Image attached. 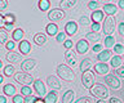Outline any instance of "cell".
<instances>
[{"mask_svg": "<svg viewBox=\"0 0 124 103\" xmlns=\"http://www.w3.org/2000/svg\"><path fill=\"white\" fill-rule=\"evenodd\" d=\"M57 74L62 80L69 81V82L74 81V79H75V74H74V71L67 66V64H60V66L57 67Z\"/></svg>", "mask_w": 124, "mask_h": 103, "instance_id": "obj_1", "label": "cell"}, {"mask_svg": "<svg viewBox=\"0 0 124 103\" xmlns=\"http://www.w3.org/2000/svg\"><path fill=\"white\" fill-rule=\"evenodd\" d=\"M91 94L93 95V97H97V98H100V99H106L108 98V95H110V93H108V89L105 85H102V84H97V85H94L92 88L91 90Z\"/></svg>", "mask_w": 124, "mask_h": 103, "instance_id": "obj_2", "label": "cell"}, {"mask_svg": "<svg viewBox=\"0 0 124 103\" xmlns=\"http://www.w3.org/2000/svg\"><path fill=\"white\" fill-rule=\"evenodd\" d=\"M116 26V20L114 16H107L103 21V32L106 34L107 36H111V34L114 32Z\"/></svg>", "mask_w": 124, "mask_h": 103, "instance_id": "obj_3", "label": "cell"}, {"mask_svg": "<svg viewBox=\"0 0 124 103\" xmlns=\"http://www.w3.org/2000/svg\"><path fill=\"white\" fill-rule=\"evenodd\" d=\"M14 79L16 81L19 82V84H23L25 86H29L31 82H35V80L32 79V76L29 75L27 72H17V74L14 75Z\"/></svg>", "mask_w": 124, "mask_h": 103, "instance_id": "obj_4", "label": "cell"}, {"mask_svg": "<svg viewBox=\"0 0 124 103\" xmlns=\"http://www.w3.org/2000/svg\"><path fill=\"white\" fill-rule=\"evenodd\" d=\"M81 82H83V86L87 88V89L91 90L93 86H94V75H93L92 71H87L84 72L83 76H81Z\"/></svg>", "mask_w": 124, "mask_h": 103, "instance_id": "obj_5", "label": "cell"}, {"mask_svg": "<svg viewBox=\"0 0 124 103\" xmlns=\"http://www.w3.org/2000/svg\"><path fill=\"white\" fill-rule=\"evenodd\" d=\"M65 16H66V13L63 10L58 9V8H54L52 10H49V13H48V18L50 21H61L65 18Z\"/></svg>", "mask_w": 124, "mask_h": 103, "instance_id": "obj_6", "label": "cell"}, {"mask_svg": "<svg viewBox=\"0 0 124 103\" xmlns=\"http://www.w3.org/2000/svg\"><path fill=\"white\" fill-rule=\"evenodd\" d=\"M105 82H106L111 89H119L120 88L119 79L116 77V76H114V75H107L106 77H105Z\"/></svg>", "mask_w": 124, "mask_h": 103, "instance_id": "obj_7", "label": "cell"}, {"mask_svg": "<svg viewBox=\"0 0 124 103\" xmlns=\"http://www.w3.org/2000/svg\"><path fill=\"white\" fill-rule=\"evenodd\" d=\"M34 85V89H35V91L38 93V95L39 97H44V95H46V90H45V85L43 84V81L41 80H35V82L32 84Z\"/></svg>", "mask_w": 124, "mask_h": 103, "instance_id": "obj_8", "label": "cell"}, {"mask_svg": "<svg viewBox=\"0 0 124 103\" xmlns=\"http://www.w3.org/2000/svg\"><path fill=\"white\" fill-rule=\"evenodd\" d=\"M88 49H89V44H88V41L85 39H80L76 43V53H79V54H84V53H87Z\"/></svg>", "mask_w": 124, "mask_h": 103, "instance_id": "obj_9", "label": "cell"}, {"mask_svg": "<svg viewBox=\"0 0 124 103\" xmlns=\"http://www.w3.org/2000/svg\"><path fill=\"white\" fill-rule=\"evenodd\" d=\"M65 31H66V34H67V35H70V36L75 35V34L78 32V25H76L74 21L67 22V23H66V26H65Z\"/></svg>", "mask_w": 124, "mask_h": 103, "instance_id": "obj_10", "label": "cell"}, {"mask_svg": "<svg viewBox=\"0 0 124 103\" xmlns=\"http://www.w3.org/2000/svg\"><path fill=\"white\" fill-rule=\"evenodd\" d=\"M65 59H66V62H67L70 66H75L76 64V55H75V53H74L71 49H69V50L65 52Z\"/></svg>", "mask_w": 124, "mask_h": 103, "instance_id": "obj_11", "label": "cell"}, {"mask_svg": "<svg viewBox=\"0 0 124 103\" xmlns=\"http://www.w3.org/2000/svg\"><path fill=\"white\" fill-rule=\"evenodd\" d=\"M19 52H21V54L23 55H26V54H29L30 50H31V44H30V41L29 40H22L21 43H19Z\"/></svg>", "mask_w": 124, "mask_h": 103, "instance_id": "obj_12", "label": "cell"}, {"mask_svg": "<svg viewBox=\"0 0 124 103\" xmlns=\"http://www.w3.org/2000/svg\"><path fill=\"white\" fill-rule=\"evenodd\" d=\"M7 59L9 61L10 63H21V62H23L21 54L14 53V52H9V53H8V54H7Z\"/></svg>", "mask_w": 124, "mask_h": 103, "instance_id": "obj_13", "label": "cell"}, {"mask_svg": "<svg viewBox=\"0 0 124 103\" xmlns=\"http://www.w3.org/2000/svg\"><path fill=\"white\" fill-rule=\"evenodd\" d=\"M35 64H36L35 59H25V61L21 63V68H22L25 72H29V71H31V70L35 67Z\"/></svg>", "mask_w": 124, "mask_h": 103, "instance_id": "obj_14", "label": "cell"}, {"mask_svg": "<svg viewBox=\"0 0 124 103\" xmlns=\"http://www.w3.org/2000/svg\"><path fill=\"white\" fill-rule=\"evenodd\" d=\"M74 98H75V91L66 90L65 94L62 95V103H75L74 102Z\"/></svg>", "mask_w": 124, "mask_h": 103, "instance_id": "obj_15", "label": "cell"}, {"mask_svg": "<svg viewBox=\"0 0 124 103\" xmlns=\"http://www.w3.org/2000/svg\"><path fill=\"white\" fill-rule=\"evenodd\" d=\"M103 12L107 14V16H115V13L118 12V8H116L115 4H111V3H106L103 5Z\"/></svg>", "mask_w": 124, "mask_h": 103, "instance_id": "obj_16", "label": "cell"}, {"mask_svg": "<svg viewBox=\"0 0 124 103\" xmlns=\"http://www.w3.org/2000/svg\"><path fill=\"white\" fill-rule=\"evenodd\" d=\"M46 82H48V85L52 88V89H61V82L58 81V79L56 76H48V79H46Z\"/></svg>", "mask_w": 124, "mask_h": 103, "instance_id": "obj_17", "label": "cell"}, {"mask_svg": "<svg viewBox=\"0 0 124 103\" xmlns=\"http://www.w3.org/2000/svg\"><path fill=\"white\" fill-rule=\"evenodd\" d=\"M108 66L106 63H102V62H100V63H97L96 66H94V71L97 72L98 75H106L107 72H108Z\"/></svg>", "mask_w": 124, "mask_h": 103, "instance_id": "obj_18", "label": "cell"}, {"mask_svg": "<svg viewBox=\"0 0 124 103\" xmlns=\"http://www.w3.org/2000/svg\"><path fill=\"white\" fill-rule=\"evenodd\" d=\"M45 31L46 34H48L49 36H57L58 34V26L56 23H49V25H46V27H45Z\"/></svg>", "mask_w": 124, "mask_h": 103, "instance_id": "obj_19", "label": "cell"}, {"mask_svg": "<svg viewBox=\"0 0 124 103\" xmlns=\"http://www.w3.org/2000/svg\"><path fill=\"white\" fill-rule=\"evenodd\" d=\"M91 66H92V61H91V58H84L83 61H81V63H80L79 68H80V71L84 74V72L89 71V68H91Z\"/></svg>", "mask_w": 124, "mask_h": 103, "instance_id": "obj_20", "label": "cell"}, {"mask_svg": "<svg viewBox=\"0 0 124 103\" xmlns=\"http://www.w3.org/2000/svg\"><path fill=\"white\" fill-rule=\"evenodd\" d=\"M3 93L5 95H12V97H14L16 95V86L12 85V84H7V85H4L3 88Z\"/></svg>", "mask_w": 124, "mask_h": 103, "instance_id": "obj_21", "label": "cell"}, {"mask_svg": "<svg viewBox=\"0 0 124 103\" xmlns=\"http://www.w3.org/2000/svg\"><path fill=\"white\" fill-rule=\"evenodd\" d=\"M91 18H92L93 23H100V22L103 20V12L102 10H94V12H92Z\"/></svg>", "mask_w": 124, "mask_h": 103, "instance_id": "obj_22", "label": "cell"}, {"mask_svg": "<svg viewBox=\"0 0 124 103\" xmlns=\"http://www.w3.org/2000/svg\"><path fill=\"white\" fill-rule=\"evenodd\" d=\"M111 57V52L108 50V49H105L103 52H101V53H98V55H97V59L100 61V62H102V63H105L106 61L108 59Z\"/></svg>", "mask_w": 124, "mask_h": 103, "instance_id": "obj_23", "label": "cell"}, {"mask_svg": "<svg viewBox=\"0 0 124 103\" xmlns=\"http://www.w3.org/2000/svg\"><path fill=\"white\" fill-rule=\"evenodd\" d=\"M23 35H25V31H23L22 28H16L13 31V34H12V37H13L14 41H19V43H21Z\"/></svg>", "mask_w": 124, "mask_h": 103, "instance_id": "obj_24", "label": "cell"}, {"mask_svg": "<svg viewBox=\"0 0 124 103\" xmlns=\"http://www.w3.org/2000/svg\"><path fill=\"white\" fill-rule=\"evenodd\" d=\"M122 63H123V58L120 55H115V57H112L111 58V67L112 68H120L122 67Z\"/></svg>", "mask_w": 124, "mask_h": 103, "instance_id": "obj_25", "label": "cell"}, {"mask_svg": "<svg viewBox=\"0 0 124 103\" xmlns=\"http://www.w3.org/2000/svg\"><path fill=\"white\" fill-rule=\"evenodd\" d=\"M34 41H35V44L36 45H44L45 43H46V37H45V35L44 34H36V35L34 36Z\"/></svg>", "mask_w": 124, "mask_h": 103, "instance_id": "obj_26", "label": "cell"}, {"mask_svg": "<svg viewBox=\"0 0 124 103\" xmlns=\"http://www.w3.org/2000/svg\"><path fill=\"white\" fill-rule=\"evenodd\" d=\"M44 102L45 103H56L57 102V93L53 90L50 91V93H48L44 98Z\"/></svg>", "mask_w": 124, "mask_h": 103, "instance_id": "obj_27", "label": "cell"}, {"mask_svg": "<svg viewBox=\"0 0 124 103\" xmlns=\"http://www.w3.org/2000/svg\"><path fill=\"white\" fill-rule=\"evenodd\" d=\"M75 4H76V0H62L60 3V7L62 9H69V8H72Z\"/></svg>", "mask_w": 124, "mask_h": 103, "instance_id": "obj_28", "label": "cell"}, {"mask_svg": "<svg viewBox=\"0 0 124 103\" xmlns=\"http://www.w3.org/2000/svg\"><path fill=\"white\" fill-rule=\"evenodd\" d=\"M100 39H101L100 32H88L85 35V40H89V41H100Z\"/></svg>", "mask_w": 124, "mask_h": 103, "instance_id": "obj_29", "label": "cell"}, {"mask_svg": "<svg viewBox=\"0 0 124 103\" xmlns=\"http://www.w3.org/2000/svg\"><path fill=\"white\" fill-rule=\"evenodd\" d=\"M38 5H39V9H40L41 12H45V10H48V9H49L50 1H49V0H40Z\"/></svg>", "mask_w": 124, "mask_h": 103, "instance_id": "obj_30", "label": "cell"}, {"mask_svg": "<svg viewBox=\"0 0 124 103\" xmlns=\"http://www.w3.org/2000/svg\"><path fill=\"white\" fill-rule=\"evenodd\" d=\"M3 72H4V76H8V77H10V76H13V75H16L14 72H16V70H14V67L13 66H5L4 67V70H3Z\"/></svg>", "mask_w": 124, "mask_h": 103, "instance_id": "obj_31", "label": "cell"}, {"mask_svg": "<svg viewBox=\"0 0 124 103\" xmlns=\"http://www.w3.org/2000/svg\"><path fill=\"white\" fill-rule=\"evenodd\" d=\"M115 39H114V36H107L106 39H105V47H106L107 49H110L112 47H115Z\"/></svg>", "mask_w": 124, "mask_h": 103, "instance_id": "obj_32", "label": "cell"}, {"mask_svg": "<svg viewBox=\"0 0 124 103\" xmlns=\"http://www.w3.org/2000/svg\"><path fill=\"white\" fill-rule=\"evenodd\" d=\"M14 22H16L14 14H5V16H4V23H10V25H13Z\"/></svg>", "mask_w": 124, "mask_h": 103, "instance_id": "obj_33", "label": "cell"}, {"mask_svg": "<svg viewBox=\"0 0 124 103\" xmlns=\"http://www.w3.org/2000/svg\"><path fill=\"white\" fill-rule=\"evenodd\" d=\"M7 37H8V34H7V30L4 27H0V43L4 44L7 41Z\"/></svg>", "mask_w": 124, "mask_h": 103, "instance_id": "obj_34", "label": "cell"}, {"mask_svg": "<svg viewBox=\"0 0 124 103\" xmlns=\"http://www.w3.org/2000/svg\"><path fill=\"white\" fill-rule=\"evenodd\" d=\"M75 103H93V99L91 97H81L79 98Z\"/></svg>", "mask_w": 124, "mask_h": 103, "instance_id": "obj_35", "label": "cell"}, {"mask_svg": "<svg viewBox=\"0 0 124 103\" xmlns=\"http://www.w3.org/2000/svg\"><path fill=\"white\" fill-rule=\"evenodd\" d=\"M21 93H22V95H25V97H29V95H32V94H31V88H30V86H22V89H21Z\"/></svg>", "mask_w": 124, "mask_h": 103, "instance_id": "obj_36", "label": "cell"}, {"mask_svg": "<svg viewBox=\"0 0 124 103\" xmlns=\"http://www.w3.org/2000/svg\"><path fill=\"white\" fill-rule=\"evenodd\" d=\"M114 52H115L118 55L122 54V53L124 52V47H123V45H120V44H116L115 47H114Z\"/></svg>", "mask_w": 124, "mask_h": 103, "instance_id": "obj_37", "label": "cell"}, {"mask_svg": "<svg viewBox=\"0 0 124 103\" xmlns=\"http://www.w3.org/2000/svg\"><path fill=\"white\" fill-rule=\"evenodd\" d=\"M38 101V97H35V95H29V97L25 98V103H36Z\"/></svg>", "mask_w": 124, "mask_h": 103, "instance_id": "obj_38", "label": "cell"}, {"mask_svg": "<svg viewBox=\"0 0 124 103\" xmlns=\"http://www.w3.org/2000/svg\"><path fill=\"white\" fill-rule=\"evenodd\" d=\"M12 101H13V103H25V98L22 95H14Z\"/></svg>", "mask_w": 124, "mask_h": 103, "instance_id": "obj_39", "label": "cell"}, {"mask_svg": "<svg viewBox=\"0 0 124 103\" xmlns=\"http://www.w3.org/2000/svg\"><path fill=\"white\" fill-rule=\"evenodd\" d=\"M88 8L94 12V10H97V8H98V3L97 1H89L88 3Z\"/></svg>", "mask_w": 124, "mask_h": 103, "instance_id": "obj_40", "label": "cell"}, {"mask_svg": "<svg viewBox=\"0 0 124 103\" xmlns=\"http://www.w3.org/2000/svg\"><path fill=\"white\" fill-rule=\"evenodd\" d=\"M80 23H81V26H88L89 25V18L87 16L80 17Z\"/></svg>", "mask_w": 124, "mask_h": 103, "instance_id": "obj_41", "label": "cell"}, {"mask_svg": "<svg viewBox=\"0 0 124 103\" xmlns=\"http://www.w3.org/2000/svg\"><path fill=\"white\" fill-rule=\"evenodd\" d=\"M56 39H57V41L58 43H65V32H60L58 35L56 36Z\"/></svg>", "mask_w": 124, "mask_h": 103, "instance_id": "obj_42", "label": "cell"}, {"mask_svg": "<svg viewBox=\"0 0 124 103\" xmlns=\"http://www.w3.org/2000/svg\"><path fill=\"white\" fill-rule=\"evenodd\" d=\"M92 32H98L100 28H101V25L100 23H92Z\"/></svg>", "mask_w": 124, "mask_h": 103, "instance_id": "obj_43", "label": "cell"}, {"mask_svg": "<svg viewBox=\"0 0 124 103\" xmlns=\"http://www.w3.org/2000/svg\"><path fill=\"white\" fill-rule=\"evenodd\" d=\"M14 47H16V45H14V43H13V41H8V43L5 44V48L8 49V50H13V49H14Z\"/></svg>", "mask_w": 124, "mask_h": 103, "instance_id": "obj_44", "label": "cell"}, {"mask_svg": "<svg viewBox=\"0 0 124 103\" xmlns=\"http://www.w3.org/2000/svg\"><path fill=\"white\" fill-rule=\"evenodd\" d=\"M63 47L66 48V50L71 49V47H72V41H71V40H66L65 43H63Z\"/></svg>", "mask_w": 124, "mask_h": 103, "instance_id": "obj_45", "label": "cell"}, {"mask_svg": "<svg viewBox=\"0 0 124 103\" xmlns=\"http://www.w3.org/2000/svg\"><path fill=\"white\" fill-rule=\"evenodd\" d=\"M116 75L119 76V77H123L124 79V67H120L116 70Z\"/></svg>", "mask_w": 124, "mask_h": 103, "instance_id": "obj_46", "label": "cell"}, {"mask_svg": "<svg viewBox=\"0 0 124 103\" xmlns=\"http://www.w3.org/2000/svg\"><path fill=\"white\" fill-rule=\"evenodd\" d=\"M119 34L122 36H124V22H122V23L119 25Z\"/></svg>", "mask_w": 124, "mask_h": 103, "instance_id": "obj_47", "label": "cell"}, {"mask_svg": "<svg viewBox=\"0 0 124 103\" xmlns=\"http://www.w3.org/2000/svg\"><path fill=\"white\" fill-rule=\"evenodd\" d=\"M7 0H0V10H4V8L7 7Z\"/></svg>", "mask_w": 124, "mask_h": 103, "instance_id": "obj_48", "label": "cell"}, {"mask_svg": "<svg viewBox=\"0 0 124 103\" xmlns=\"http://www.w3.org/2000/svg\"><path fill=\"white\" fill-rule=\"evenodd\" d=\"M101 50H102L101 44H97V45H94V47H93V52H100V53H101Z\"/></svg>", "mask_w": 124, "mask_h": 103, "instance_id": "obj_49", "label": "cell"}, {"mask_svg": "<svg viewBox=\"0 0 124 103\" xmlns=\"http://www.w3.org/2000/svg\"><path fill=\"white\" fill-rule=\"evenodd\" d=\"M110 103H123V102L120 101L119 98H115V97H112V98H110Z\"/></svg>", "mask_w": 124, "mask_h": 103, "instance_id": "obj_50", "label": "cell"}, {"mask_svg": "<svg viewBox=\"0 0 124 103\" xmlns=\"http://www.w3.org/2000/svg\"><path fill=\"white\" fill-rule=\"evenodd\" d=\"M4 28H5V30H13V25H10V23H4Z\"/></svg>", "mask_w": 124, "mask_h": 103, "instance_id": "obj_51", "label": "cell"}, {"mask_svg": "<svg viewBox=\"0 0 124 103\" xmlns=\"http://www.w3.org/2000/svg\"><path fill=\"white\" fill-rule=\"evenodd\" d=\"M0 103H7V99L4 95H0Z\"/></svg>", "mask_w": 124, "mask_h": 103, "instance_id": "obj_52", "label": "cell"}, {"mask_svg": "<svg viewBox=\"0 0 124 103\" xmlns=\"http://www.w3.org/2000/svg\"><path fill=\"white\" fill-rule=\"evenodd\" d=\"M119 7L124 10V0H119Z\"/></svg>", "mask_w": 124, "mask_h": 103, "instance_id": "obj_53", "label": "cell"}, {"mask_svg": "<svg viewBox=\"0 0 124 103\" xmlns=\"http://www.w3.org/2000/svg\"><path fill=\"white\" fill-rule=\"evenodd\" d=\"M96 103H106V102H105V101H103V99H100V101H97Z\"/></svg>", "mask_w": 124, "mask_h": 103, "instance_id": "obj_54", "label": "cell"}]
</instances>
